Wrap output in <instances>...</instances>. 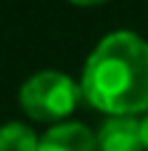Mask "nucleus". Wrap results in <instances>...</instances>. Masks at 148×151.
Wrapping results in <instances>:
<instances>
[{
    "label": "nucleus",
    "instance_id": "obj_6",
    "mask_svg": "<svg viewBox=\"0 0 148 151\" xmlns=\"http://www.w3.org/2000/svg\"><path fill=\"white\" fill-rule=\"evenodd\" d=\"M66 3H71V5H82V8H93V5H103V3H109V0H66Z\"/></svg>",
    "mask_w": 148,
    "mask_h": 151
},
{
    "label": "nucleus",
    "instance_id": "obj_2",
    "mask_svg": "<svg viewBox=\"0 0 148 151\" xmlns=\"http://www.w3.org/2000/svg\"><path fill=\"white\" fill-rule=\"evenodd\" d=\"M82 98L79 82H74L69 74L56 72V69H45L32 74L21 90H19V106L21 111L34 119V122H66V117L77 109Z\"/></svg>",
    "mask_w": 148,
    "mask_h": 151
},
{
    "label": "nucleus",
    "instance_id": "obj_7",
    "mask_svg": "<svg viewBox=\"0 0 148 151\" xmlns=\"http://www.w3.org/2000/svg\"><path fill=\"white\" fill-rule=\"evenodd\" d=\"M143 119V146H146V151H148V111L140 117Z\"/></svg>",
    "mask_w": 148,
    "mask_h": 151
},
{
    "label": "nucleus",
    "instance_id": "obj_4",
    "mask_svg": "<svg viewBox=\"0 0 148 151\" xmlns=\"http://www.w3.org/2000/svg\"><path fill=\"white\" fill-rule=\"evenodd\" d=\"M37 151H98L95 133L82 122H56L40 135Z\"/></svg>",
    "mask_w": 148,
    "mask_h": 151
},
{
    "label": "nucleus",
    "instance_id": "obj_3",
    "mask_svg": "<svg viewBox=\"0 0 148 151\" xmlns=\"http://www.w3.org/2000/svg\"><path fill=\"white\" fill-rule=\"evenodd\" d=\"M98 151H146L143 119L132 114H111L95 130Z\"/></svg>",
    "mask_w": 148,
    "mask_h": 151
},
{
    "label": "nucleus",
    "instance_id": "obj_1",
    "mask_svg": "<svg viewBox=\"0 0 148 151\" xmlns=\"http://www.w3.org/2000/svg\"><path fill=\"white\" fill-rule=\"evenodd\" d=\"M82 98L111 114L140 117L148 111V40L130 29L103 35L90 50L82 77Z\"/></svg>",
    "mask_w": 148,
    "mask_h": 151
},
{
    "label": "nucleus",
    "instance_id": "obj_5",
    "mask_svg": "<svg viewBox=\"0 0 148 151\" xmlns=\"http://www.w3.org/2000/svg\"><path fill=\"white\" fill-rule=\"evenodd\" d=\"M40 135L24 122L0 125V151H37Z\"/></svg>",
    "mask_w": 148,
    "mask_h": 151
}]
</instances>
